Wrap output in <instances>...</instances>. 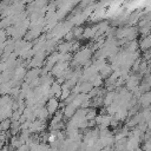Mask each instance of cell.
<instances>
[{
    "label": "cell",
    "mask_w": 151,
    "mask_h": 151,
    "mask_svg": "<svg viewBox=\"0 0 151 151\" xmlns=\"http://www.w3.org/2000/svg\"><path fill=\"white\" fill-rule=\"evenodd\" d=\"M91 57V50L88 48H83L80 51H78L74 55V63H79V64H85L87 63V60Z\"/></svg>",
    "instance_id": "obj_1"
},
{
    "label": "cell",
    "mask_w": 151,
    "mask_h": 151,
    "mask_svg": "<svg viewBox=\"0 0 151 151\" xmlns=\"http://www.w3.org/2000/svg\"><path fill=\"white\" fill-rule=\"evenodd\" d=\"M59 106H60V105H59L58 99H57L55 97H51V98L47 100V106H46V109H47V111H48L50 113H54V112L58 110Z\"/></svg>",
    "instance_id": "obj_2"
},
{
    "label": "cell",
    "mask_w": 151,
    "mask_h": 151,
    "mask_svg": "<svg viewBox=\"0 0 151 151\" xmlns=\"http://www.w3.org/2000/svg\"><path fill=\"white\" fill-rule=\"evenodd\" d=\"M126 85H127V90H132V91L138 90V78L136 76L129 77V79L126 81Z\"/></svg>",
    "instance_id": "obj_3"
},
{
    "label": "cell",
    "mask_w": 151,
    "mask_h": 151,
    "mask_svg": "<svg viewBox=\"0 0 151 151\" xmlns=\"http://www.w3.org/2000/svg\"><path fill=\"white\" fill-rule=\"evenodd\" d=\"M63 112H64V116H66L67 118H72L77 112V107L73 104H67Z\"/></svg>",
    "instance_id": "obj_4"
},
{
    "label": "cell",
    "mask_w": 151,
    "mask_h": 151,
    "mask_svg": "<svg viewBox=\"0 0 151 151\" xmlns=\"http://www.w3.org/2000/svg\"><path fill=\"white\" fill-rule=\"evenodd\" d=\"M72 45H73L72 41H66V42L59 44V45H58V51H59V53H67L68 51H71Z\"/></svg>",
    "instance_id": "obj_5"
},
{
    "label": "cell",
    "mask_w": 151,
    "mask_h": 151,
    "mask_svg": "<svg viewBox=\"0 0 151 151\" xmlns=\"http://www.w3.org/2000/svg\"><path fill=\"white\" fill-rule=\"evenodd\" d=\"M116 97H117V93L116 92H109L105 96V98H104V105H106L107 107L110 105H112L114 103V100H116Z\"/></svg>",
    "instance_id": "obj_6"
},
{
    "label": "cell",
    "mask_w": 151,
    "mask_h": 151,
    "mask_svg": "<svg viewBox=\"0 0 151 151\" xmlns=\"http://www.w3.org/2000/svg\"><path fill=\"white\" fill-rule=\"evenodd\" d=\"M140 103L144 106H147L149 104H151V92H145L140 96Z\"/></svg>",
    "instance_id": "obj_7"
},
{
    "label": "cell",
    "mask_w": 151,
    "mask_h": 151,
    "mask_svg": "<svg viewBox=\"0 0 151 151\" xmlns=\"http://www.w3.org/2000/svg\"><path fill=\"white\" fill-rule=\"evenodd\" d=\"M126 117H127V111H126L125 109H120V110H118L117 113L114 114V119H117L118 122L124 120Z\"/></svg>",
    "instance_id": "obj_8"
},
{
    "label": "cell",
    "mask_w": 151,
    "mask_h": 151,
    "mask_svg": "<svg viewBox=\"0 0 151 151\" xmlns=\"http://www.w3.org/2000/svg\"><path fill=\"white\" fill-rule=\"evenodd\" d=\"M149 47H151V35H149L147 38H144L140 42V48L142 50H147Z\"/></svg>",
    "instance_id": "obj_9"
},
{
    "label": "cell",
    "mask_w": 151,
    "mask_h": 151,
    "mask_svg": "<svg viewBox=\"0 0 151 151\" xmlns=\"http://www.w3.org/2000/svg\"><path fill=\"white\" fill-rule=\"evenodd\" d=\"M111 71H112V67L111 66H109V65H105L99 72H100V76L104 78V77H107V76H111L112 73H111Z\"/></svg>",
    "instance_id": "obj_10"
},
{
    "label": "cell",
    "mask_w": 151,
    "mask_h": 151,
    "mask_svg": "<svg viewBox=\"0 0 151 151\" xmlns=\"http://www.w3.org/2000/svg\"><path fill=\"white\" fill-rule=\"evenodd\" d=\"M11 125H12V122L9 120V118L2 120V123H1V130H2V132H6L7 130H9L11 129Z\"/></svg>",
    "instance_id": "obj_11"
},
{
    "label": "cell",
    "mask_w": 151,
    "mask_h": 151,
    "mask_svg": "<svg viewBox=\"0 0 151 151\" xmlns=\"http://www.w3.org/2000/svg\"><path fill=\"white\" fill-rule=\"evenodd\" d=\"M96 119V110L91 109L87 111V114H86V120H94Z\"/></svg>",
    "instance_id": "obj_12"
},
{
    "label": "cell",
    "mask_w": 151,
    "mask_h": 151,
    "mask_svg": "<svg viewBox=\"0 0 151 151\" xmlns=\"http://www.w3.org/2000/svg\"><path fill=\"white\" fill-rule=\"evenodd\" d=\"M136 151H144V150H142V149H137Z\"/></svg>",
    "instance_id": "obj_13"
}]
</instances>
